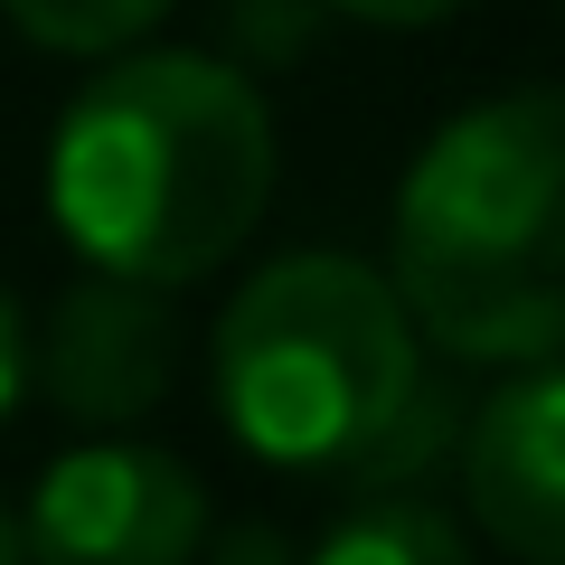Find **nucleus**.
I'll return each instance as SVG.
<instances>
[{
	"mask_svg": "<svg viewBox=\"0 0 565 565\" xmlns=\"http://www.w3.org/2000/svg\"><path fill=\"white\" fill-rule=\"evenodd\" d=\"M274 199V114L199 47L114 57L47 141V217L95 274L180 282L217 274Z\"/></svg>",
	"mask_w": 565,
	"mask_h": 565,
	"instance_id": "nucleus-1",
	"label": "nucleus"
},
{
	"mask_svg": "<svg viewBox=\"0 0 565 565\" xmlns=\"http://www.w3.org/2000/svg\"><path fill=\"white\" fill-rule=\"evenodd\" d=\"M386 282L462 367L565 359V85L490 95L424 141Z\"/></svg>",
	"mask_w": 565,
	"mask_h": 565,
	"instance_id": "nucleus-2",
	"label": "nucleus"
},
{
	"mask_svg": "<svg viewBox=\"0 0 565 565\" xmlns=\"http://www.w3.org/2000/svg\"><path fill=\"white\" fill-rule=\"evenodd\" d=\"M424 349L396 282L359 255H282L217 321V415L274 471H349Z\"/></svg>",
	"mask_w": 565,
	"mask_h": 565,
	"instance_id": "nucleus-3",
	"label": "nucleus"
},
{
	"mask_svg": "<svg viewBox=\"0 0 565 565\" xmlns=\"http://www.w3.org/2000/svg\"><path fill=\"white\" fill-rule=\"evenodd\" d=\"M207 546V490L180 452L104 434L39 471L20 565H189Z\"/></svg>",
	"mask_w": 565,
	"mask_h": 565,
	"instance_id": "nucleus-4",
	"label": "nucleus"
},
{
	"mask_svg": "<svg viewBox=\"0 0 565 565\" xmlns=\"http://www.w3.org/2000/svg\"><path fill=\"white\" fill-rule=\"evenodd\" d=\"M462 500L500 556L565 565V359H519L462 424Z\"/></svg>",
	"mask_w": 565,
	"mask_h": 565,
	"instance_id": "nucleus-5",
	"label": "nucleus"
},
{
	"mask_svg": "<svg viewBox=\"0 0 565 565\" xmlns=\"http://www.w3.org/2000/svg\"><path fill=\"white\" fill-rule=\"evenodd\" d=\"M170 359H180V321L151 282H76L57 292L47 330L29 340V377L57 415L76 424H132L170 396Z\"/></svg>",
	"mask_w": 565,
	"mask_h": 565,
	"instance_id": "nucleus-6",
	"label": "nucleus"
},
{
	"mask_svg": "<svg viewBox=\"0 0 565 565\" xmlns=\"http://www.w3.org/2000/svg\"><path fill=\"white\" fill-rule=\"evenodd\" d=\"M302 565H471V537L434 500H367Z\"/></svg>",
	"mask_w": 565,
	"mask_h": 565,
	"instance_id": "nucleus-7",
	"label": "nucleus"
},
{
	"mask_svg": "<svg viewBox=\"0 0 565 565\" xmlns=\"http://www.w3.org/2000/svg\"><path fill=\"white\" fill-rule=\"evenodd\" d=\"M452 434H462V396H452V377L444 367H415V386L396 396V415L377 424V444L359 452V462L340 471V481H415L424 462H444L452 452Z\"/></svg>",
	"mask_w": 565,
	"mask_h": 565,
	"instance_id": "nucleus-8",
	"label": "nucleus"
},
{
	"mask_svg": "<svg viewBox=\"0 0 565 565\" xmlns=\"http://www.w3.org/2000/svg\"><path fill=\"white\" fill-rule=\"evenodd\" d=\"M0 10H10L20 39L57 47V57H114V47H132L161 20L170 0H0Z\"/></svg>",
	"mask_w": 565,
	"mask_h": 565,
	"instance_id": "nucleus-9",
	"label": "nucleus"
},
{
	"mask_svg": "<svg viewBox=\"0 0 565 565\" xmlns=\"http://www.w3.org/2000/svg\"><path fill=\"white\" fill-rule=\"evenodd\" d=\"M207 565H302V556L282 546V527H274V519H236V527L217 537V556H207Z\"/></svg>",
	"mask_w": 565,
	"mask_h": 565,
	"instance_id": "nucleus-10",
	"label": "nucleus"
},
{
	"mask_svg": "<svg viewBox=\"0 0 565 565\" xmlns=\"http://www.w3.org/2000/svg\"><path fill=\"white\" fill-rule=\"evenodd\" d=\"M340 20H377V29H434L452 20V10H471V0H330Z\"/></svg>",
	"mask_w": 565,
	"mask_h": 565,
	"instance_id": "nucleus-11",
	"label": "nucleus"
},
{
	"mask_svg": "<svg viewBox=\"0 0 565 565\" xmlns=\"http://www.w3.org/2000/svg\"><path fill=\"white\" fill-rule=\"evenodd\" d=\"M20 386H29V330H20V302L0 292V415L20 405Z\"/></svg>",
	"mask_w": 565,
	"mask_h": 565,
	"instance_id": "nucleus-12",
	"label": "nucleus"
},
{
	"mask_svg": "<svg viewBox=\"0 0 565 565\" xmlns=\"http://www.w3.org/2000/svg\"><path fill=\"white\" fill-rule=\"evenodd\" d=\"M0 565H20V519L0 509Z\"/></svg>",
	"mask_w": 565,
	"mask_h": 565,
	"instance_id": "nucleus-13",
	"label": "nucleus"
}]
</instances>
